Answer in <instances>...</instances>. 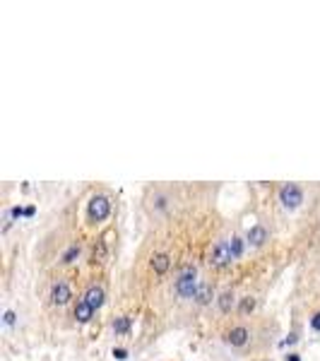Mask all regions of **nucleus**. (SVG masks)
I'll use <instances>...</instances> for the list:
<instances>
[{
    "label": "nucleus",
    "mask_w": 320,
    "mask_h": 361,
    "mask_svg": "<svg viewBox=\"0 0 320 361\" xmlns=\"http://www.w3.org/2000/svg\"><path fill=\"white\" fill-rule=\"evenodd\" d=\"M229 248H231L233 258H241V255H243V241H241L238 236H231V241H229Z\"/></svg>",
    "instance_id": "obj_15"
},
{
    "label": "nucleus",
    "mask_w": 320,
    "mask_h": 361,
    "mask_svg": "<svg viewBox=\"0 0 320 361\" xmlns=\"http://www.w3.org/2000/svg\"><path fill=\"white\" fill-rule=\"evenodd\" d=\"M169 265H171V260H169V255H166V253H159V255H154V258H152V267H154V272H157V275H164V272L169 270Z\"/></svg>",
    "instance_id": "obj_10"
},
{
    "label": "nucleus",
    "mask_w": 320,
    "mask_h": 361,
    "mask_svg": "<svg viewBox=\"0 0 320 361\" xmlns=\"http://www.w3.org/2000/svg\"><path fill=\"white\" fill-rule=\"evenodd\" d=\"M10 215H12V217H22V215H24V210H22V207H12V212H10Z\"/></svg>",
    "instance_id": "obj_21"
},
{
    "label": "nucleus",
    "mask_w": 320,
    "mask_h": 361,
    "mask_svg": "<svg viewBox=\"0 0 320 361\" xmlns=\"http://www.w3.org/2000/svg\"><path fill=\"white\" fill-rule=\"evenodd\" d=\"M91 315H94V308H91L85 299L75 306V318H77L80 323H89V320H91Z\"/></svg>",
    "instance_id": "obj_8"
},
{
    "label": "nucleus",
    "mask_w": 320,
    "mask_h": 361,
    "mask_svg": "<svg viewBox=\"0 0 320 361\" xmlns=\"http://www.w3.org/2000/svg\"><path fill=\"white\" fill-rule=\"evenodd\" d=\"M296 339H298V337H296V335L291 333L289 337H287V339H284V344H294V342H296Z\"/></svg>",
    "instance_id": "obj_22"
},
{
    "label": "nucleus",
    "mask_w": 320,
    "mask_h": 361,
    "mask_svg": "<svg viewBox=\"0 0 320 361\" xmlns=\"http://www.w3.org/2000/svg\"><path fill=\"white\" fill-rule=\"evenodd\" d=\"M198 272H195V267H183V272L178 275L176 279V291H178V296H183V299H195V291H198Z\"/></svg>",
    "instance_id": "obj_1"
},
{
    "label": "nucleus",
    "mask_w": 320,
    "mask_h": 361,
    "mask_svg": "<svg viewBox=\"0 0 320 361\" xmlns=\"http://www.w3.org/2000/svg\"><path fill=\"white\" fill-rule=\"evenodd\" d=\"M5 323L7 325H15V313L12 311H5Z\"/></svg>",
    "instance_id": "obj_20"
},
{
    "label": "nucleus",
    "mask_w": 320,
    "mask_h": 361,
    "mask_svg": "<svg viewBox=\"0 0 320 361\" xmlns=\"http://www.w3.org/2000/svg\"><path fill=\"white\" fill-rule=\"evenodd\" d=\"M287 361H301V359H298V354H289V357H287Z\"/></svg>",
    "instance_id": "obj_23"
},
{
    "label": "nucleus",
    "mask_w": 320,
    "mask_h": 361,
    "mask_svg": "<svg viewBox=\"0 0 320 361\" xmlns=\"http://www.w3.org/2000/svg\"><path fill=\"white\" fill-rule=\"evenodd\" d=\"M195 301L200 306H207L212 301V287L207 284V282H200L198 284V291H195Z\"/></svg>",
    "instance_id": "obj_9"
},
{
    "label": "nucleus",
    "mask_w": 320,
    "mask_h": 361,
    "mask_svg": "<svg viewBox=\"0 0 320 361\" xmlns=\"http://www.w3.org/2000/svg\"><path fill=\"white\" fill-rule=\"evenodd\" d=\"M233 306V291H222V296H219V308H222V313H229Z\"/></svg>",
    "instance_id": "obj_13"
},
{
    "label": "nucleus",
    "mask_w": 320,
    "mask_h": 361,
    "mask_svg": "<svg viewBox=\"0 0 320 361\" xmlns=\"http://www.w3.org/2000/svg\"><path fill=\"white\" fill-rule=\"evenodd\" d=\"M311 328H313V330H318V333H320V313H316V315L311 318Z\"/></svg>",
    "instance_id": "obj_19"
},
{
    "label": "nucleus",
    "mask_w": 320,
    "mask_h": 361,
    "mask_svg": "<svg viewBox=\"0 0 320 361\" xmlns=\"http://www.w3.org/2000/svg\"><path fill=\"white\" fill-rule=\"evenodd\" d=\"M104 258H106V243H104V239L96 243V248H94V263H104Z\"/></svg>",
    "instance_id": "obj_16"
},
{
    "label": "nucleus",
    "mask_w": 320,
    "mask_h": 361,
    "mask_svg": "<svg viewBox=\"0 0 320 361\" xmlns=\"http://www.w3.org/2000/svg\"><path fill=\"white\" fill-rule=\"evenodd\" d=\"M233 260V253L229 248V243L227 241H219V243H214V248L209 253V263L212 265H217V267H227V265H231Z\"/></svg>",
    "instance_id": "obj_3"
},
{
    "label": "nucleus",
    "mask_w": 320,
    "mask_h": 361,
    "mask_svg": "<svg viewBox=\"0 0 320 361\" xmlns=\"http://www.w3.org/2000/svg\"><path fill=\"white\" fill-rule=\"evenodd\" d=\"M248 337H251V333H248L246 328H231V330L227 333V342H229L231 347H243V344L248 342Z\"/></svg>",
    "instance_id": "obj_7"
},
{
    "label": "nucleus",
    "mask_w": 320,
    "mask_h": 361,
    "mask_svg": "<svg viewBox=\"0 0 320 361\" xmlns=\"http://www.w3.org/2000/svg\"><path fill=\"white\" fill-rule=\"evenodd\" d=\"M279 200H282V205L284 207H298L301 205V200H303V193H301V188L298 186H294V183H287V186H282V191H279Z\"/></svg>",
    "instance_id": "obj_4"
},
{
    "label": "nucleus",
    "mask_w": 320,
    "mask_h": 361,
    "mask_svg": "<svg viewBox=\"0 0 320 361\" xmlns=\"http://www.w3.org/2000/svg\"><path fill=\"white\" fill-rule=\"evenodd\" d=\"M114 357H116L118 361L128 359V349H123V347H118V349H114Z\"/></svg>",
    "instance_id": "obj_18"
},
{
    "label": "nucleus",
    "mask_w": 320,
    "mask_h": 361,
    "mask_svg": "<svg viewBox=\"0 0 320 361\" xmlns=\"http://www.w3.org/2000/svg\"><path fill=\"white\" fill-rule=\"evenodd\" d=\"M248 241H251L253 246H262V243L267 241V231H265L262 226H253V229L248 231Z\"/></svg>",
    "instance_id": "obj_11"
},
{
    "label": "nucleus",
    "mask_w": 320,
    "mask_h": 361,
    "mask_svg": "<svg viewBox=\"0 0 320 361\" xmlns=\"http://www.w3.org/2000/svg\"><path fill=\"white\" fill-rule=\"evenodd\" d=\"M128 330H130V318L128 315H120V318L114 320V333L116 335H125Z\"/></svg>",
    "instance_id": "obj_12"
},
{
    "label": "nucleus",
    "mask_w": 320,
    "mask_h": 361,
    "mask_svg": "<svg viewBox=\"0 0 320 361\" xmlns=\"http://www.w3.org/2000/svg\"><path fill=\"white\" fill-rule=\"evenodd\" d=\"M51 299H53L56 306H65L70 301V287L65 282H56L53 289H51Z\"/></svg>",
    "instance_id": "obj_5"
},
{
    "label": "nucleus",
    "mask_w": 320,
    "mask_h": 361,
    "mask_svg": "<svg viewBox=\"0 0 320 361\" xmlns=\"http://www.w3.org/2000/svg\"><path fill=\"white\" fill-rule=\"evenodd\" d=\"M77 255H80V246H72V248H70L68 253H65V255H63V263H72V260H75Z\"/></svg>",
    "instance_id": "obj_17"
},
{
    "label": "nucleus",
    "mask_w": 320,
    "mask_h": 361,
    "mask_svg": "<svg viewBox=\"0 0 320 361\" xmlns=\"http://www.w3.org/2000/svg\"><path fill=\"white\" fill-rule=\"evenodd\" d=\"M238 311H241L243 315L253 313V311H255V299H253V296H246V299H241V306H238Z\"/></svg>",
    "instance_id": "obj_14"
},
{
    "label": "nucleus",
    "mask_w": 320,
    "mask_h": 361,
    "mask_svg": "<svg viewBox=\"0 0 320 361\" xmlns=\"http://www.w3.org/2000/svg\"><path fill=\"white\" fill-rule=\"evenodd\" d=\"M85 301H87L94 311H96V308H101V306H104V289H101V287H96V284H91V287L87 289V294H85Z\"/></svg>",
    "instance_id": "obj_6"
},
{
    "label": "nucleus",
    "mask_w": 320,
    "mask_h": 361,
    "mask_svg": "<svg viewBox=\"0 0 320 361\" xmlns=\"http://www.w3.org/2000/svg\"><path fill=\"white\" fill-rule=\"evenodd\" d=\"M109 212H111V202H109L106 195H94V197L89 200L87 215H89L91 222H104V219L109 217Z\"/></svg>",
    "instance_id": "obj_2"
}]
</instances>
